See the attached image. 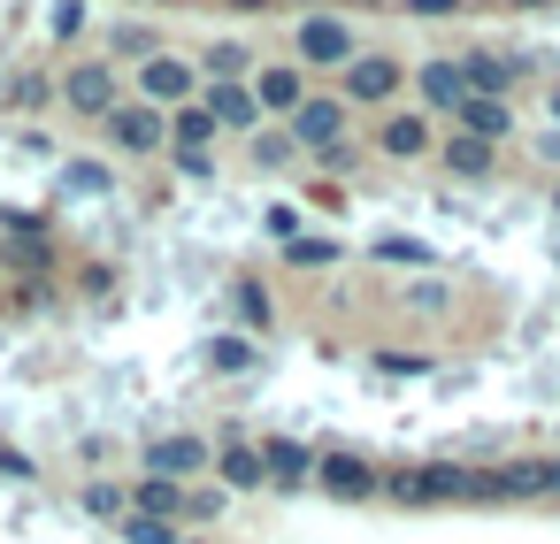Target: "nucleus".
<instances>
[{
    "mask_svg": "<svg viewBox=\"0 0 560 544\" xmlns=\"http://www.w3.org/2000/svg\"><path fill=\"white\" fill-rule=\"evenodd\" d=\"M70 192H108V169L101 162H70Z\"/></svg>",
    "mask_w": 560,
    "mask_h": 544,
    "instance_id": "obj_35",
    "label": "nucleus"
},
{
    "mask_svg": "<svg viewBox=\"0 0 560 544\" xmlns=\"http://www.w3.org/2000/svg\"><path fill=\"white\" fill-rule=\"evenodd\" d=\"M315 483H323L330 498H346V506H361V498H384V468H376L369 452H323Z\"/></svg>",
    "mask_w": 560,
    "mask_h": 544,
    "instance_id": "obj_9",
    "label": "nucleus"
},
{
    "mask_svg": "<svg viewBox=\"0 0 560 544\" xmlns=\"http://www.w3.org/2000/svg\"><path fill=\"white\" fill-rule=\"evenodd\" d=\"M108 47H116L108 62H131V70H147L154 55H170V39H162L154 24H116V32H108Z\"/></svg>",
    "mask_w": 560,
    "mask_h": 544,
    "instance_id": "obj_22",
    "label": "nucleus"
},
{
    "mask_svg": "<svg viewBox=\"0 0 560 544\" xmlns=\"http://www.w3.org/2000/svg\"><path fill=\"white\" fill-rule=\"evenodd\" d=\"M177 544H200V536H177Z\"/></svg>",
    "mask_w": 560,
    "mask_h": 544,
    "instance_id": "obj_44",
    "label": "nucleus"
},
{
    "mask_svg": "<svg viewBox=\"0 0 560 544\" xmlns=\"http://www.w3.org/2000/svg\"><path fill=\"white\" fill-rule=\"evenodd\" d=\"M407 93V62L399 55H384V47H361V62L346 70V85H338V100L346 108H384L392 116V100Z\"/></svg>",
    "mask_w": 560,
    "mask_h": 544,
    "instance_id": "obj_4",
    "label": "nucleus"
},
{
    "mask_svg": "<svg viewBox=\"0 0 560 544\" xmlns=\"http://www.w3.org/2000/svg\"><path fill=\"white\" fill-rule=\"evenodd\" d=\"M223 498H231L223 483H215V490H185V521H215V513H223Z\"/></svg>",
    "mask_w": 560,
    "mask_h": 544,
    "instance_id": "obj_32",
    "label": "nucleus"
},
{
    "mask_svg": "<svg viewBox=\"0 0 560 544\" xmlns=\"http://www.w3.org/2000/svg\"><path fill=\"white\" fill-rule=\"evenodd\" d=\"M369 146H376L384 162H430V154H438V131H430L422 108H392V116H376Z\"/></svg>",
    "mask_w": 560,
    "mask_h": 544,
    "instance_id": "obj_7",
    "label": "nucleus"
},
{
    "mask_svg": "<svg viewBox=\"0 0 560 544\" xmlns=\"http://www.w3.org/2000/svg\"><path fill=\"white\" fill-rule=\"evenodd\" d=\"M208 368H215V376H246V368H254V338H246V330L208 338Z\"/></svg>",
    "mask_w": 560,
    "mask_h": 544,
    "instance_id": "obj_25",
    "label": "nucleus"
},
{
    "mask_svg": "<svg viewBox=\"0 0 560 544\" xmlns=\"http://www.w3.org/2000/svg\"><path fill=\"white\" fill-rule=\"evenodd\" d=\"M47 93H55V85H47L39 70H24V78L9 85V108H24V116H32V108H47Z\"/></svg>",
    "mask_w": 560,
    "mask_h": 544,
    "instance_id": "obj_30",
    "label": "nucleus"
},
{
    "mask_svg": "<svg viewBox=\"0 0 560 544\" xmlns=\"http://www.w3.org/2000/svg\"><path fill=\"white\" fill-rule=\"evenodd\" d=\"M116 529H124V544H177V521H154V513H124Z\"/></svg>",
    "mask_w": 560,
    "mask_h": 544,
    "instance_id": "obj_28",
    "label": "nucleus"
},
{
    "mask_svg": "<svg viewBox=\"0 0 560 544\" xmlns=\"http://www.w3.org/2000/svg\"><path fill=\"white\" fill-rule=\"evenodd\" d=\"M453 62H460V78H468L476 100H506V85L522 78V62H506V55H491V47H468V55H453Z\"/></svg>",
    "mask_w": 560,
    "mask_h": 544,
    "instance_id": "obj_15",
    "label": "nucleus"
},
{
    "mask_svg": "<svg viewBox=\"0 0 560 544\" xmlns=\"http://www.w3.org/2000/svg\"><path fill=\"white\" fill-rule=\"evenodd\" d=\"M407 85H415L422 116H460V100H468V78H460V62H422V70H407Z\"/></svg>",
    "mask_w": 560,
    "mask_h": 544,
    "instance_id": "obj_12",
    "label": "nucleus"
},
{
    "mask_svg": "<svg viewBox=\"0 0 560 544\" xmlns=\"http://www.w3.org/2000/svg\"><path fill=\"white\" fill-rule=\"evenodd\" d=\"M284 261H292V269H338V261H346V246H338V238H292V246H284Z\"/></svg>",
    "mask_w": 560,
    "mask_h": 544,
    "instance_id": "obj_27",
    "label": "nucleus"
},
{
    "mask_svg": "<svg viewBox=\"0 0 560 544\" xmlns=\"http://www.w3.org/2000/svg\"><path fill=\"white\" fill-rule=\"evenodd\" d=\"M453 131H468V139L499 146V139L514 131V108H506V100H476V93H468V100H460V116H453Z\"/></svg>",
    "mask_w": 560,
    "mask_h": 544,
    "instance_id": "obj_19",
    "label": "nucleus"
},
{
    "mask_svg": "<svg viewBox=\"0 0 560 544\" xmlns=\"http://www.w3.org/2000/svg\"><path fill=\"white\" fill-rule=\"evenodd\" d=\"M215 139H223V131H215V116H208V108H200V100H192V108H177V116H170V154H208V146H215Z\"/></svg>",
    "mask_w": 560,
    "mask_h": 544,
    "instance_id": "obj_23",
    "label": "nucleus"
},
{
    "mask_svg": "<svg viewBox=\"0 0 560 544\" xmlns=\"http://www.w3.org/2000/svg\"><path fill=\"white\" fill-rule=\"evenodd\" d=\"M468 475H476V468H453V460H415V468L384 475V498H392V506H468Z\"/></svg>",
    "mask_w": 560,
    "mask_h": 544,
    "instance_id": "obj_3",
    "label": "nucleus"
},
{
    "mask_svg": "<svg viewBox=\"0 0 560 544\" xmlns=\"http://www.w3.org/2000/svg\"><path fill=\"white\" fill-rule=\"evenodd\" d=\"M47 32H55V39H78V32H85V9H78V0H62V9L47 16Z\"/></svg>",
    "mask_w": 560,
    "mask_h": 544,
    "instance_id": "obj_33",
    "label": "nucleus"
},
{
    "mask_svg": "<svg viewBox=\"0 0 560 544\" xmlns=\"http://www.w3.org/2000/svg\"><path fill=\"white\" fill-rule=\"evenodd\" d=\"M0 269H55V238L39 223H16V238H0Z\"/></svg>",
    "mask_w": 560,
    "mask_h": 544,
    "instance_id": "obj_21",
    "label": "nucleus"
},
{
    "mask_svg": "<svg viewBox=\"0 0 560 544\" xmlns=\"http://www.w3.org/2000/svg\"><path fill=\"white\" fill-rule=\"evenodd\" d=\"M147 475L192 483V475H215V452H208L192 429H177V437H154V445H147Z\"/></svg>",
    "mask_w": 560,
    "mask_h": 544,
    "instance_id": "obj_10",
    "label": "nucleus"
},
{
    "mask_svg": "<svg viewBox=\"0 0 560 544\" xmlns=\"http://www.w3.org/2000/svg\"><path fill=\"white\" fill-rule=\"evenodd\" d=\"M292 62L300 70H353L361 62V32L346 24V16H330V9H307L300 24H292Z\"/></svg>",
    "mask_w": 560,
    "mask_h": 544,
    "instance_id": "obj_1",
    "label": "nucleus"
},
{
    "mask_svg": "<svg viewBox=\"0 0 560 544\" xmlns=\"http://www.w3.org/2000/svg\"><path fill=\"white\" fill-rule=\"evenodd\" d=\"M376 261H407V269H430V246H422V238H376Z\"/></svg>",
    "mask_w": 560,
    "mask_h": 544,
    "instance_id": "obj_31",
    "label": "nucleus"
},
{
    "mask_svg": "<svg viewBox=\"0 0 560 544\" xmlns=\"http://www.w3.org/2000/svg\"><path fill=\"white\" fill-rule=\"evenodd\" d=\"M545 506H560V452H545Z\"/></svg>",
    "mask_w": 560,
    "mask_h": 544,
    "instance_id": "obj_39",
    "label": "nucleus"
},
{
    "mask_svg": "<svg viewBox=\"0 0 560 544\" xmlns=\"http://www.w3.org/2000/svg\"><path fill=\"white\" fill-rule=\"evenodd\" d=\"M254 70H261V62H254L246 39H208V47H200V78H208V85H254Z\"/></svg>",
    "mask_w": 560,
    "mask_h": 544,
    "instance_id": "obj_16",
    "label": "nucleus"
},
{
    "mask_svg": "<svg viewBox=\"0 0 560 544\" xmlns=\"http://www.w3.org/2000/svg\"><path fill=\"white\" fill-rule=\"evenodd\" d=\"M261 468H269V490H307L315 468H323V452L300 445V437H261Z\"/></svg>",
    "mask_w": 560,
    "mask_h": 544,
    "instance_id": "obj_11",
    "label": "nucleus"
},
{
    "mask_svg": "<svg viewBox=\"0 0 560 544\" xmlns=\"http://www.w3.org/2000/svg\"><path fill=\"white\" fill-rule=\"evenodd\" d=\"M246 154H254V169H284V162H300L292 131H254V139H246Z\"/></svg>",
    "mask_w": 560,
    "mask_h": 544,
    "instance_id": "obj_26",
    "label": "nucleus"
},
{
    "mask_svg": "<svg viewBox=\"0 0 560 544\" xmlns=\"http://www.w3.org/2000/svg\"><path fill=\"white\" fill-rule=\"evenodd\" d=\"M315 162H323L330 177H353V162H361V146H353V139H338V146H330V154H315Z\"/></svg>",
    "mask_w": 560,
    "mask_h": 544,
    "instance_id": "obj_34",
    "label": "nucleus"
},
{
    "mask_svg": "<svg viewBox=\"0 0 560 544\" xmlns=\"http://www.w3.org/2000/svg\"><path fill=\"white\" fill-rule=\"evenodd\" d=\"M170 162H177L185 177H215V154H170Z\"/></svg>",
    "mask_w": 560,
    "mask_h": 544,
    "instance_id": "obj_36",
    "label": "nucleus"
},
{
    "mask_svg": "<svg viewBox=\"0 0 560 544\" xmlns=\"http://www.w3.org/2000/svg\"><path fill=\"white\" fill-rule=\"evenodd\" d=\"M85 506L108 513V521H124V513H131V490H124V483H85Z\"/></svg>",
    "mask_w": 560,
    "mask_h": 544,
    "instance_id": "obj_29",
    "label": "nucleus"
},
{
    "mask_svg": "<svg viewBox=\"0 0 560 544\" xmlns=\"http://www.w3.org/2000/svg\"><path fill=\"white\" fill-rule=\"evenodd\" d=\"M460 0H407V16H453Z\"/></svg>",
    "mask_w": 560,
    "mask_h": 544,
    "instance_id": "obj_38",
    "label": "nucleus"
},
{
    "mask_svg": "<svg viewBox=\"0 0 560 544\" xmlns=\"http://www.w3.org/2000/svg\"><path fill=\"white\" fill-rule=\"evenodd\" d=\"M346 116H353V108H346L338 93H307V100L284 116V131H292L300 154H330V146L346 139Z\"/></svg>",
    "mask_w": 560,
    "mask_h": 544,
    "instance_id": "obj_6",
    "label": "nucleus"
},
{
    "mask_svg": "<svg viewBox=\"0 0 560 544\" xmlns=\"http://www.w3.org/2000/svg\"><path fill=\"white\" fill-rule=\"evenodd\" d=\"M231 307H238V322H246V330H269V322H277V307H269V284H261V276H238V284H231Z\"/></svg>",
    "mask_w": 560,
    "mask_h": 544,
    "instance_id": "obj_24",
    "label": "nucleus"
},
{
    "mask_svg": "<svg viewBox=\"0 0 560 544\" xmlns=\"http://www.w3.org/2000/svg\"><path fill=\"white\" fill-rule=\"evenodd\" d=\"M514 9H552V0H514Z\"/></svg>",
    "mask_w": 560,
    "mask_h": 544,
    "instance_id": "obj_42",
    "label": "nucleus"
},
{
    "mask_svg": "<svg viewBox=\"0 0 560 544\" xmlns=\"http://www.w3.org/2000/svg\"><path fill=\"white\" fill-rule=\"evenodd\" d=\"M238 9H261V0H238Z\"/></svg>",
    "mask_w": 560,
    "mask_h": 544,
    "instance_id": "obj_43",
    "label": "nucleus"
},
{
    "mask_svg": "<svg viewBox=\"0 0 560 544\" xmlns=\"http://www.w3.org/2000/svg\"><path fill=\"white\" fill-rule=\"evenodd\" d=\"M545 108H552V131H560V85H552V93H545Z\"/></svg>",
    "mask_w": 560,
    "mask_h": 544,
    "instance_id": "obj_41",
    "label": "nucleus"
},
{
    "mask_svg": "<svg viewBox=\"0 0 560 544\" xmlns=\"http://www.w3.org/2000/svg\"><path fill=\"white\" fill-rule=\"evenodd\" d=\"M200 108L215 116V131H238V139H254V131H261V100H254V85H208V93H200Z\"/></svg>",
    "mask_w": 560,
    "mask_h": 544,
    "instance_id": "obj_14",
    "label": "nucleus"
},
{
    "mask_svg": "<svg viewBox=\"0 0 560 544\" xmlns=\"http://www.w3.org/2000/svg\"><path fill=\"white\" fill-rule=\"evenodd\" d=\"M215 483H223V490H238V498H246V490H269V468H261V445H246V437H231V445L215 452Z\"/></svg>",
    "mask_w": 560,
    "mask_h": 544,
    "instance_id": "obj_17",
    "label": "nucleus"
},
{
    "mask_svg": "<svg viewBox=\"0 0 560 544\" xmlns=\"http://www.w3.org/2000/svg\"><path fill=\"white\" fill-rule=\"evenodd\" d=\"M185 490H192V483H170V475H139V483H131V513H154V521H185Z\"/></svg>",
    "mask_w": 560,
    "mask_h": 544,
    "instance_id": "obj_20",
    "label": "nucleus"
},
{
    "mask_svg": "<svg viewBox=\"0 0 560 544\" xmlns=\"http://www.w3.org/2000/svg\"><path fill=\"white\" fill-rule=\"evenodd\" d=\"M438 162H445L453 177H468V185H483V177L499 169V146H483V139H468V131H453V139H438Z\"/></svg>",
    "mask_w": 560,
    "mask_h": 544,
    "instance_id": "obj_18",
    "label": "nucleus"
},
{
    "mask_svg": "<svg viewBox=\"0 0 560 544\" xmlns=\"http://www.w3.org/2000/svg\"><path fill=\"white\" fill-rule=\"evenodd\" d=\"M101 131H108V146H116V154H131V162L170 146V116H162V108H147V100H124Z\"/></svg>",
    "mask_w": 560,
    "mask_h": 544,
    "instance_id": "obj_8",
    "label": "nucleus"
},
{
    "mask_svg": "<svg viewBox=\"0 0 560 544\" xmlns=\"http://www.w3.org/2000/svg\"><path fill=\"white\" fill-rule=\"evenodd\" d=\"M537 162H560V131H537Z\"/></svg>",
    "mask_w": 560,
    "mask_h": 544,
    "instance_id": "obj_40",
    "label": "nucleus"
},
{
    "mask_svg": "<svg viewBox=\"0 0 560 544\" xmlns=\"http://www.w3.org/2000/svg\"><path fill=\"white\" fill-rule=\"evenodd\" d=\"M55 100H62L78 123H108V116L124 108V78H116V62H108V55H78V62L62 70Z\"/></svg>",
    "mask_w": 560,
    "mask_h": 544,
    "instance_id": "obj_2",
    "label": "nucleus"
},
{
    "mask_svg": "<svg viewBox=\"0 0 560 544\" xmlns=\"http://www.w3.org/2000/svg\"><path fill=\"white\" fill-rule=\"evenodd\" d=\"M254 100H261V116H292L307 100V70L300 62H261L254 70Z\"/></svg>",
    "mask_w": 560,
    "mask_h": 544,
    "instance_id": "obj_13",
    "label": "nucleus"
},
{
    "mask_svg": "<svg viewBox=\"0 0 560 544\" xmlns=\"http://www.w3.org/2000/svg\"><path fill=\"white\" fill-rule=\"evenodd\" d=\"M384 368H392V376H422V368H430V353H392Z\"/></svg>",
    "mask_w": 560,
    "mask_h": 544,
    "instance_id": "obj_37",
    "label": "nucleus"
},
{
    "mask_svg": "<svg viewBox=\"0 0 560 544\" xmlns=\"http://www.w3.org/2000/svg\"><path fill=\"white\" fill-rule=\"evenodd\" d=\"M208 93V78H200V62H185V55H154L147 70H139V93L131 100H147V108H162V116H177V108H192Z\"/></svg>",
    "mask_w": 560,
    "mask_h": 544,
    "instance_id": "obj_5",
    "label": "nucleus"
}]
</instances>
